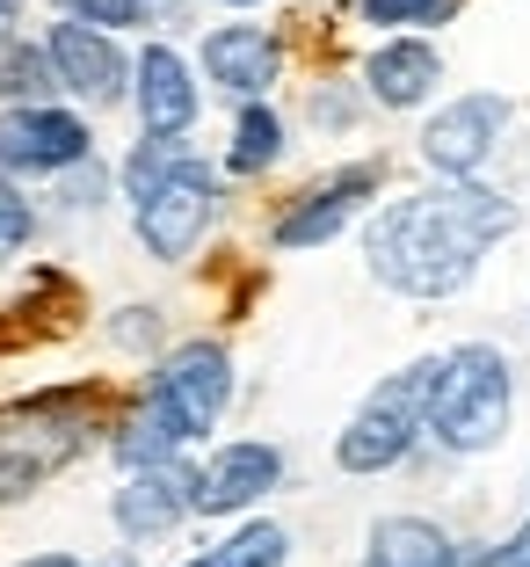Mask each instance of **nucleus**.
<instances>
[{
	"mask_svg": "<svg viewBox=\"0 0 530 567\" xmlns=\"http://www.w3.org/2000/svg\"><path fill=\"white\" fill-rule=\"evenodd\" d=\"M102 567H138V553H110V560H102Z\"/></svg>",
	"mask_w": 530,
	"mask_h": 567,
	"instance_id": "nucleus-26",
	"label": "nucleus"
},
{
	"mask_svg": "<svg viewBox=\"0 0 530 567\" xmlns=\"http://www.w3.org/2000/svg\"><path fill=\"white\" fill-rule=\"evenodd\" d=\"M458 567H530V517L516 524V532L501 538V546H480L472 560H458Z\"/></svg>",
	"mask_w": 530,
	"mask_h": 567,
	"instance_id": "nucleus-23",
	"label": "nucleus"
},
{
	"mask_svg": "<svg viewBox=\"0 0 530 567\" xmlns=\"http://www.w3.org/2000/svg\"><path fill=\"white\" fill-rule=\"evenodd\" d=\"M197 73L232 102H262L283 81V37L262 22H218L197 51Z\"/></svg>",
	"mask_w": 530,
	"mask_h": 567,
	"instance_id": "nucleus-13",
	"label": "nucleus"
},
{
	"mask_svg": "<svg viewBox=\"0 0 530 567\" xmlns=\"http://www.w3.org/2000/svg\"><path fill=\"white\" fill-rule=\"evenodd\" d=\"M102 204H110V167L95 161V153H87L81 167H66V175H59V212H102Z\"/></svg>",
	"mask_w": 530,
	"mask_h": 567,
	"instance_id": "nucleus-20",
	"label": "nucleus"
},
{
	"mask_svg": "<svg viewBox=\"0 0 530 567\" xmlns=\"http://www.w3.org/2000/svg\"><path fill=\"white\" fill-rule=\"evenodd\" d=\"M283 161V117L262 102H240V117H232V146H226V167L232 175H269Z\"/></svg>",
	"mask_w": 530,
	"mask_h": 567,
	"instance_id": "nucleus-17",
	"label": "nucleus"
},
{
	"mask_svg": "<svg viewBox=\"0 0 530 567\" xmlns=\"http://www.w3.org/2000/svg\"><path fill=\"white\" fill-rule=\"evenodd\" d=\"M516 102L495 95V87H472V95H450L429 124H422V161L436 175H480L501 153V132H509Z\"/></svg>",
	"mask_w": 530,
	"mask_h": 567,
	"instance_id": "nucleus-10",
	"label": "nucleus"
},
{
	"mask_svg": "<svg viewBox=\"0 0 530 567\" xmlns=\"http://www.w3.org/2000/svg\"><path fill=\"white\" fill-rule=\"evenodd\" d=\"M516 422V371L495 342H458L436 350V385H429V436L450 458H487Z\"/></svg>",
	"mask_w": 530,
	"mask_h": 567,
	"instance_id": "nucleus-3",
	"label": "nucleus"
},
{
	"mask_svg": "<svg viewBox=\"0 0 530 567\" xmlns=\"http://www.w3.org/2000/svg\"><path fill=\"white\" fill-rule=\"evenodd\" d=\"M283 487V444L269 436H232L197 466V517H240L262 495Z\"/></svg>",
	"mask_w": 530,
	"mask_h": 567,
	"instance_id": "nucleus-12",
	"label": "nucleus"
},
{
	"mask_svg": "<svg viewBox=\"0 0 530 567\" xmlns=\"http://www.w3.org/2000/svg\"><path fill=\"white\" fill-rule=\"evenodd\" d=\"M472 0H356V16L371 22V30H415V37H429V30H444V22H458Z\"/></svg>",
	"mask_w": 530,
	"mask_h": 567,
	"instance_id": "nucleus-18",
	"label": "nucleus"
},
{
	"mask_svg": "<svg viewBox=\"0 0 530 567\" xmlns=\"http://www.w3.org/2000/svg\"><path fill=\"white\" fill-rule=\"evenodd\" d=\"M30 240H37V204L15 189V175H0V269L15 262Z\"/></svg>",
	"mask_w": 530,
	"mask_h": 567,
	"instance_id": "nucleus-19",
	"label": "nucleus"
},
{
	"mask_svg": "<svg viewBox=\"0 0 530 567\" xmlns=\"http://www.w3.org/2000/svg\"><path fill=\"white\" fill-rule=\"evenodd\" d=\"M429 385H436V357H415V364L385 371L356 401V415L342 422V436H334V466L356 473V481L407 466L415 444L429 436Z\"/></svg>",
	"mask_w": 530,
	"mask_h": 567,
	"instance_id": "nucleus-4",
	"label": "nucleus"
},
{
	"mask_svg": "<svg viewBox=\"0 0 530 567\" xmlns=\"http://www.w3.org/2000/svg\"><path fill=\"white\" fill-rule=\"evenodd\" d=\"M523 226L516 197L487 189L480 175H444L436 189L393 197L364 226V269L399 299H458L480 277L487 248Z\"/></svg>",
	"mask_w": 530,
	"mask_h": 567,
	"instance_id": "nucleus-1",
	"label": "nucleus"
},
{
	"mask_svg": "<svg viewBox=\"0 0 530 567\" xmlns=\"http://www.w3.org/2000/svg\"><path fill=\"white\" fill-rule=\"evenodd\" d=\"M51 8L95 30H146V0H51Z\"/></svg>",
	"mask_w": 530,
	"mask_h": 567,
	"instance_id": "nucleus-21",
	"label": "nucleus"
},
{
	"mask_svg": "<svg viewBox=\"0 0 530 567\" xmlns=\"http://www.w3.org/2000/svg\"><path fill=\"white\" fill-rule=\"evenodd\" d=\"M8 567H87L81 553H22V560H8Z\"/></svg>",
	"mask_w": 530,
	"mask_h": 567,
	"instance_id": "nucleus-25",
	"label": "nucleus"
},
{
	"mask_svg": "<svg viewBox=\"0 0 530 567\" xmlns=\"http://www.w3.org/2000/svg\"><path fill=\"white\" fill-rule=\"evenodd\" d=\"M291 560V532L269 517H248V524H232L226 538H211L204 553H189L183 567H283Z\"/></svg>",
	"mask_w": 530,
	"mask_h": 567,
	"instance_id": "nucleus-16",
	"label": "nucleus"
},
{
	"mask_svg": "<svg viewBox=\"0 0 530 567\" xmlns=\"http://www.w3.org/2000/svg\"><path fill=\"white\" fill-rule=\"evenodd\" d=\"M378 189H385V161H349V167H334V175L305 183L299 197L269 218V248H277V255H313V248H328V240L349 234V218L364 212Z\"/></svg>",
	"mask_w": 530,
	"mask_h": 567,
	"instance_id": "nucleus-6",
	"label": "nucleus"
},
{
	"mask_svg": "<svg viewBox=\"0 0 530 567\" xmlns=\"http://www.w3.org/2000/svg\"><path fill=\"white\" fill-rule=\"evenodd\" d=\"M218 8H262V0H218Z\"/></svg>",
	"mask_w": 530,
	"mask_h": 567,
	"instance_id": "nucleus-28",
	"label": "nucleus"
},
{
	"mask_svg": "<svg viewBox=\"0 0 530 567\" xmlns=\"http://www.w3.org/2000/svg\"><path fill=\"white\" fill-rule=\"evenodd\" d=\"M110 342L116 350H160V306H116Z\"/></svg>",
	"mask_w": 530,
	"mask_h": 567,
	"instance_id": "nucleus-22",
	"label": "nucleus"
},
{
	"mask_svg": "<svg viewBox=\"0 0 530 567\" xmlns=\"http://www.w3.org/2000/svg\"><path fill=\"white\" fill-rule=\"evenodd\" d=\"M356 567H458V538L436 517H415V509H393V517L371 524L364 560Z\"/></svg>",
	"mask_w": 530,
	"mask_h": 567,
	"instance_id": "nucleus-15",
	"label": "nucleus"
},
{
	"mask_svg": "<svg viewBox=\"0 0 530 567\" xmlns=\"http://www.w3.org/2000/svg\"><path fill=\"white\" fill-rule=\"evenodd\" d=\"M44 59H51L59 95H73L81 110H116V102L132 95V59H124L116 30H95V22L59 16L44 30Z\"/></svg>",
	"mask_w": 530,
	"mask_h": 567,
	"instance_id": "nucleus-9",
	"label": "nucleus"
},
{
	"mask_svg": "<svg viewBox=\"0 0 530 567\" xmlns=\"http://www.w3.org/2000/svg\"><path fill=\"white\" fill-rule=\"evenodd\" d=\"M189 517H197V466H189L183 451L153 458V466H124V481L110 495V524L124 532V546H160Z\"/></svg>",
	"mask_w": 530,
	"mask_h": 567,
	"instance_id": "nucleus-8",
	"label": "nucleus"
},
{
	"mask_svg": "<svg viewBox=\"0 0 530 567\" xmlns=\"http://www.w3.org/2000/svg\"><path fill=\"white\" fill-rule=\"evenodd\" d=\"M232 385H240L232 379V350L211 342V334L160 350V364L138 385V401L110 422V458L116 466H153V458L204 444L218 430V415L232 408Z\"/></svg>",
	"mask_w": 530,
	"mask_h": 567,
	"instance_id": "nucleus-2",
	"label": "nucleus"
},
{
	"mask_svg": "<svg viewBox=\"0 0 530 567\" xmlns=\"http://www.w3.org/2000/svg\"><path fill=\"white\" fill-rule=\"evenodd\" d=\"M305 110H313V124H328V132H349L364 102H356V95H342V87H313V102H305Z\"/></svg>",
	"mask_w": 530,
	"mask_h": 567,
	"instance_id": "nucleus-24",
	"label": "nucleus"
},
{
	"mask_svg": "<svg viewBox=\"0 0 530 567\" xmlns=\"http://www.w3.org/2000/svg\"><path fill=\"white\" fill-rule=\"evenodd\" d=\"M95 153L81 110L66 102H0V175L15 183H44V175H66Z\"/></svg>",
	"mask_w": 530,
	"mask_h": 567,
	"instance_id": "nucleus-7",
	"label": "nucleus"
},
{
	"mask_svg": "<svg viewBox=\"0 0 530 567\" xmlns=\"http://www.w3.org/2000/svg\"><path fill=\"white\" fill-rule=\"evenodd\" d=\"M132 110L146 138H189L204 117V81L175 44H146L132 59Z\"/></svg>",
	"mask_w": 530,
	"mask_h": 567,
	"instance_id": "nucleus-11",
	"label": "nucleus"
},
{
	"mask_svg": "<svg viewBox=\"0 0 530 567\" xmlns=\"http://www.w3.org/2000/svg\"><path fill=\"white\" fill-rule=\"evenodd\" d=\"M22 16V0H0V22H15Z\"/></svg>",
	"mask_w": 530,
	"mask_h": 567,
	"instance_id": "nucleus-27",
	"label": "nucleus"
},
{
	"mask_svg": "<svg viewBox=\"0 0 530 567\" xmlns=\"http://www.w3.org/2000/svg\"><path fill=\"white\" fill-rule=\"evenodd\" d=\"M436 81H444V51L415 30H393L364 51V102H378V110H422Z\"/></svg>",
	"mask_w": 530,
	"mask_h": 567,
	"instance_id": "nucleus-14",
	"label": "nucleus"
},
{
	"mask_svg": "<svg viewBox=\"0 0 530 567\" xmlns=\"http://www.w3.org/2000/svg\"><path fill=\"white\" fill-rule=\"evenodd\" d=\"M218 212H226L218 167L197 161V153H175V161L132 197V234L153 262H189V255L204 248V234L218 226Z\"/></svg>",
	"mask_w": 530,
	"mask_h": 567,
	"instance_id": "nucleus-5",
	"label": "nucleus"
}]
</instances>
